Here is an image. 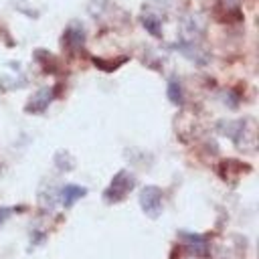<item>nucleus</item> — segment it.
Returning a JSON list of instances; mask_svg holds the SVG:
<instances>
[{"instance_id":"nucleus-7","label":"nucleus","mask_w":259,"mask_h":259,"mask_svg":"<svg viewBox=\"0 0 259 259\" xmlns=\"http://www.w3.org/2000/svg\"><path fill=\"white\" fill-rule=\"evenodd\" d=\"M176 49H178L188 61H192V63H196V65H206V63H208V53H206L204 49H200L194 40H180V42H176Z\"/></svg>"},{"instance_id":"nucleus-4","label":"nucleus","mask_w":259,"mask_h":259,"mask_svg":"<svg viewBox=\"0 0 259 259\" xmlns=\"http://www.w3.org/2000/svg\"><path fill=\"white\" fill-rule=\"evenodd\" d=\"M55 97H57V89H53V87H42V89H38V91L28 99V103L24 105V111H26V113H45Z\"/></svg>"},{"instance_id":"nucleus-14","label":"nucleus","mask_w":259,"mask_h":259,"mask_svg":"<svg viewBox=\"0 0 259 259\" xmlns=\"http://www.w3.org/2000/svg\"><path fill=\"white\" fill-rule=\"evenodd\" d=\"M12 210H14V208H8V206H0V225H4V223H6V219L12 214Z\"/></svg>"},{"instance_id":"nucleus-6","label":"nucleus","mask_w":259,"mask_h":259,"mask_svg":"<svg viewBox=\"0 0 259 259\" xmlns=\"http://www.w3.org/2000/svg\"><path fill=\"white\" fill-rule=\"evenodd\" d=\"M85 45V28L79 22H71L63 32V47L71 53L81 51Z\"/></svg>"},{"instance_id":"nucleus-11","label":"nucleus","mask_w":259,"mask_h":259,"mask_svg":"<svg viewBox=\"0 0 259 259\" xmlns=\"http://www.w3.org/2000/svg\"><path fill=\"white\" fill-rule=\"evenodd\" d=\"M55 166H57L61 172H69V170H73V166H75V158H73L67 150H59V152L55 154Z\"/></svg>"},{"instance_id":"nucleus-12","label":"nucleus","mask_w":259,"mask_h":259,"mask_svg":"<svg viewBox=\"0 0 259 259\" xmlns=\"http://www.w3.org/2000/svg\"><path fill=\"white\" fill-rule=\"evenodd\" d=\"M243 170L249 172V166H247V164H241V162H237V160H225V162L221 164V176H223L225 180L229 178L231 172H237V174H239V172H243Z\"/></svg>"},{"instance_id":"nucleus-3","label":"nucleus","mask_w":259,"mask_h":259,"mask_svg":"<svg viewBox=\"0 0 259 259\" xmlns=\"http://www.w3.org/2000/svg\"><path fill=\"white\" fill-rule=\"evenodd\" d=\"M140 206L146 217L158 219L162 214V190L158 186H144L140 192Z\"/></svg>"},{"instance_id":"nucleus-2","label":"nucleus","mask_w":259,"mask_h":259,"mask_svg":"<svg viewBox=\"0 0 259 259\" xmlns=\"http://www.w3.org/2000/svg\"><path fill=\"white\" fill-rule=\"evenodd\" d=\"M134 188H136V176H134L130 170H119V172L111 178L109 186L103 190V198H105V202H109V204L121 202Z\"/></svg>"},{"instance_id":"nucleus-10","label":"nucleus","mask_w":259,"mask_h":259,"mask_svg":"<svg viewBox=\"0 0 259 259\" xmlns=\"http://www.w3.org/2000/svg\"><path fill=\"white\" fill-rule=\"evenodd\" d=\"M142 26L156 38L162 36V20L158 16H152V14H144L142 16Z\"/></svg>"},{"instance_id":"nucleus-13","label":"nucleus","mask_w":259,"mask_h":259,"mask_svg":"<svg viewBox=\"0 0 259 259\" xmlns=\"http://www.w3.org/2000/svg\"><path fill=\"white\" fill-rule=\"evenodd\" d=\"M93 63H95V67H99V69H103V71H113L115 67H119L121 63H125V57H121V59H117V61H103V59H93Z\"/></svg>"},{"instance_id":"nucleus-8","label":"nucleus","mask_w":259,"mask_h":259,"mask_svg":"<svg viewBox=\"0 0 259 259\" xmlns=\"http://www.w3.org/2000/svg\"><path fill=\"white\" fill-rule=\"evenodd\" d=\"M87 194V188L85 186H79V184H65L61 190H59V200L65 208H71L77 200H81L83 196Z\"/></svg>"},{"instance_id":"nucleus-5","label":"nucleus","mask_w":259,"mask_h":259,"mask_svg":"<svg viewBox=\"0 0 259 259\" xmlns=\"http://www.w3.org/2000/svg\"><path fill=\"white\" fill-rule=\"evenodd\" d=\"M178 239H182V243H184V247L188 249L190 255H194V257H206L208 255V239L204 235L178 231Z\"/></svg>"},{"instance_id":"nucleus-1","label":"nucleus","mask_w":259,"mask_h":259,"mask_svg":"<svg viewBox=\"0 0 259 259\" xmlns=\"http://www.w3.org/2000/svg\"><path fill=\"white\" fill-rule=\"evenodd\" d=\"M217 130L223 136H229L237 148L241 150H255L257 144V123L253 117H243V119H223L217 123Z\"/></svg>"},{"instance_id":"nucleus-9","label":"nucleus","mask_w":259,"mask_h":259,"mask_svg":"<svg viewBox=\"0 0 259 259\" xmlns=\"http://www.w3.org/2000/svg\"><path fill=\"white\" fill-rule=\"evenodd\" d=\"M166 95H168L170 103H174V105H182V103H184L182 85H180V81H178L176 77H172V79L168 81V87H166Z\"/></svg>"}]
</instances>
